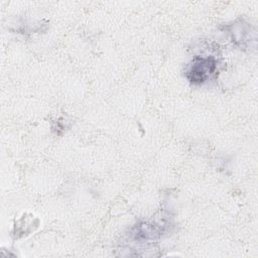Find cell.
<instances>
[{"instance_id":"6da1fadb","label":"cell","mask_w":258,"mask_h":258,"mask_svg":"<svg viewBox=\"0 0 258 258\" xmlns=\"http://www.w3.org/2000/svg\"><path fill=\"white\" fill-rule=\"evenodd\" d=\"M216 61L212 57H196L189 67L187 77L190 82L200 84L205 82L215 71Z\"/></svg>"}]
</instances>
